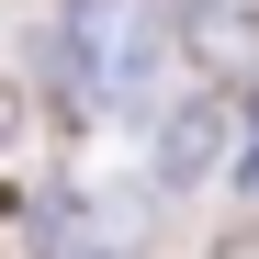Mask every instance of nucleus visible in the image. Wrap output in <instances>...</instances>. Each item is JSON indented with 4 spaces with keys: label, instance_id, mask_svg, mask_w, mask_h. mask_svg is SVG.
Masks as SVG:
<instances>
[{
    "label": "nucleus",
    "instance_id": "1",
    "mask_svg": "<svg viewBox=\"0 0 259 259\" xmlns=\"http://www.w3.org/2000/svg\"><path fill=\"white\" fill-rule=\"evenodd\" d=\"M46 68H57L68 113L147 102V91H158V23H136V12H68L57 46H46Z\"/></svg>",
    "mask_w": 259,
    "mask_h": 259
},
{
    "label": "nucleus",
    "instance_id": "2",
    "mask_svg": "<svg viewBox=\"0 0 259 259\" xmlns=\"http://www.w3.org/2000/svg\"><path fill=\"white\" fill-rule=\"evenodd\" d=\"M226 158H237V102L192 91V102L158 113V181H169V192H214V169H226Z\"/></svg>",
    "mask_w": 259,
    "mask_h": 259
},
{
    "label": "nucleus",
    "instance_id": "3",
    "mask_svg": "<svg viewBox=\"0 0 259 259\" xmlns=\"http://www.w3.org/2000/svg\"><path fill=\"white\" fill-rule=\"evenodd\" d=\"M23 124H34V102H23V79H0V158L23 147Z\"/></svg>",
    "mask_w": 259,
    "mask_h": 259
},
{
    "label": "nucleus",
    "instance_id": "4",
    "mask_svg": "<svg viewBox=\"0 0 259 259\" xmlns=\"http://www.w3.org/2000/svg\"><path fill=\"white\" fill-rule=\"evenodd\" d=\"M214 259H259V226H226V237H214Z\"/></svg>",
    "mask_w": 259,
    "mask_h": 259
},
{
    "label": "nucleus",
    "instance_id": "5",
    "mask_svg": "<svg viewBox=\"0 0 259 259\" xmlns=\"http://www.w3.org/2000/svg\"><path fill=\"white\" fill-rule=\"evenodd\" d=\"M248 113H259V102H248ZM237 181H248V192H259V147H248V169H237Z\"/></svg>",
    "mask_w": 259,
    "mask_h": 259
}]
</instances>
